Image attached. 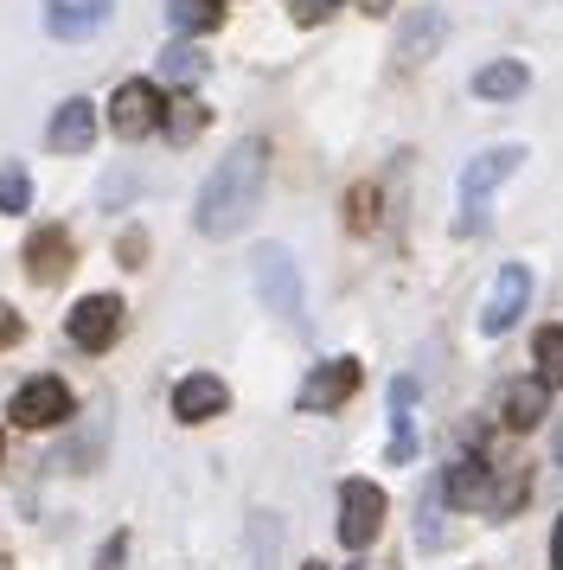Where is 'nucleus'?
<instances>
[{"instance_id": "11", "label": "nucleus", "mask_w": 563, "mask_h": 570, "mask_svg": "<svg viewBox=\"0 0 563 570\" xmlns=\"http://www.w3.org/2000/svg\"><path fill=\"white\" fill-rule=\"evenodd\" d=\"M46 141L58 148V155H83V148L97 141V104H83V97H71V104H58V116H51Z\"/></svg>"}, {"instance_id": "17", "label": "nucleus", "mask_w": 563, "mask_h": 570, "mask_svg": "<svg viewBox=\"0 0 563 570\" xmlns=\"http://www.w3.org/2000/svg\"><path fill=\"white\" fill-rule=\"evenodd\" d=\"M544 416H551V385H544V379L506 391V423L512 430H532V423H544Z\"/></svg>"}, {"instance_id": "16", "label": "nucleus", "mask_w": 563, "mask_h": 570, "mask_svg": "<svg viewBox=\"0 0 563 570\" xmlns=\"http://www.w3.org/2000/svg\"><path fill=\"white\" fill-rule=\"evenodd\" d=\"M409 404H416V385H409V379H397V385H391V462H409V455H416Z\"/></svg>"}, {"instance_id": "10", "label": "nucleus", "mask_w": 563, "mask_h": 570, "mask_svg": "<svg viewBox=\"0 0 563 570\" xmlns=\"http://www.w3.org/2000/svg\"><path fill=\"white\" fill-rule=\"evenodd\" d=\"M442 39H448V13L442 7H409L404 20H397V58H409V65L435 58Z\"/></svg>"}, {"instance_id": "7", "label": "nucleus", "mask_w": 563, "mask_h": 570, "mask_svg": "<svg viewBox=\"0 0 563 570\" xmlns=\"http://www.w3.org/2000/svg\"><path fill=\"white\" fill-rule=\"evenodd\" d=\"M65 416H71L65 379H32V385L13 391V423H20V430H51V423H65Z\"/></svg>"}, {"instance_id": "5", "label": "nucleus", "mask_w": 563, "mask_h": 570, "mask_svg": "<svg viewBox=\"0 0 563 570\" xmlns=\"http://www.w3.org/2000/svg\"><path fill=\"white\" fill-rule=\"evenodd\" d=\"M109 122H116V135L122 141H141V135H154L160 122H167V104H160V90L154 83H122L116 90V104H109Z\"/></svg>"}, {"instance_id": "26", "label": "nucleus", "mask_w": 563, "mask_h": 570, "mask_svg": "<svg viewBox=\"0 0 563 570\" xmlns=\"http://www.w3.org/2000/svg\"><path fill=\"white\" fill-rule=\"evenodd\" d=\"M13 340H20V314L0 302V346H13Z\"/></svg>"}, {"instance_id": "18", "label": "nucleus", "mask_w": 563, "mask_h": 570, "mask_svg": "<svg viewBox=\"0 0 563 570\" xmlns=\"http://www.w3.org/2000/svg\"><path fill=\"white\" fill-rule=\"evenodd\" d=\"M102 20L90 13V7H71V0H51L46 7V32L51 39H83V32H97Z\"/></svg>"}, {"instance_id": "8", "label": "nucleus", "mask_w": 563, "mask_h": 570, "mask_svg": "<svg viewBox=\"0 0 563 570\" xmlns=\"http://www.w3.org/2000/svg\"><path fill=\"white\" fill-rule=\"evenodd\" d=\"M353 391H358V360H327V365H314V372L302 379L295 404H302V411H339Z\"/></svg>"}, {"instance_id": "23", "label": "nucleus", "mask_w": 563, "mask_h": 570, "mask_svg": "<svg viewBox=\"0 0 563 570\" xmlns=\"http://www.w3.org/2000/svg\"><path fill=\"white\" fill-rule=\"evenodd\" d=\"M199 129H205V109L192 104V97H179V104L167 109V135H174V141H192Z\"/></svg>"}, {"instance_id": "14", "label": "nucleus", "mask_w": 563, "mask_h": 570, "mask_svg": "<svg viewBox=\"0 0 563 570\" xmlns=\"http://www.w3.org/2000/svg\"><path fill=\"white\" fill-rule=\"evenodd\" d=\"M26 269H32V283H65V269H71V237L46 225V232H32L26 244Z\"/></svg>"}, {"instance_id": "25", "label": "nucleus", "mask_w": 563, "mask_h": 570, "mask_svg": "<svg viewBox=\"0 0 563 570\" xmlns=\"http://www.w3.org/2000/svg\"><path fill=\"white\" fill-rule=\"evenodd\" d=\"M122 558H128V539L116 532V539L102 544V564H97V570H122Z\"/></svg>"}, {"instance_id": "20", "label": "nucleus", "mask_w": 563, "mask_h": 570, "mask_svg": "<svg viewBox=\"0 0 563 570\" xmlns=\"http://www.w3.org/2000/svg\"><path fill=\"white\" fill-rule=\"evenodd\" d=\"M160 71H167L174 83H199L205 78V52L199 46H167V52H160Z\"/></svg>"}, {"instance_id": "21", "label": "nucleus", "mask_w": 563, "mask_h": 570, "mask_svg": "<svg viewBox=\"0 0 563 570\" xmlns=\"http://www.w3.org/2000/svg\"><path fill=\"white\" fill-rule=\"evenodd\" d=\"M537 379L544 385H563V327H544L537 334Z\"/></svg>"}, {"instance_id": "13", "label": "nucleus", "mask_w": 563, "mask_h": 570, "mask_svg": "<svg viewBox=\"0 0 563 570\" xmlns=\"http://www.w3.org/2000/svg\"><path fill=\"white\" fill-rule=\"evenodd\" d=\"M442 493H448V507H461V513H474V507H500L486 462H455L448 474H442Z\"/></svg>"}, {"instance_id": "19", "label": "nucleus", "mask_w": 563, "mask_h": 570, "mask_svg": "<svg viewBox=\"0 0 563 570\" xmlns=\"http://www.w3.org/2000/svg\"><path fill=\"white\" fill-rule=\"evenodd\" d=\"M167 20L179 32H211L218 27V0H167Z\"/></svg>"}, {"instance_id": "15", "label": "nucleus", "mask_w": 563, "mask_h": 570, "mask_svg": "<svg viewBox=\"0 0 563 570\" xmlns=\"http://www.w3.org/2000/svg\"><path fill=\"white\" fill-rule=\"evenodd\" d=\"M525 65H518V58H500V65H481V71H474V97H486V104H506V97H518V90H525Z\"/></svg>"}, {"instance_id": "27", "label": "nucleus", "mask_w": 563, "mask_h": 570, "mask_svg": "<svg viewBox=\"0 0 563 570\" xmlns=\"http://www.w3.org/2000/svg\"><path fill=\"white\" fill-rule=\"evenodd\" d=\"M551 564L563 570V519H557V532H551Z\"/></svg>"}, {"instance_id": "1", "label": "nucleus", "mask_w": 563, "mask_h": 570, "mask_svg": "<svg viewBox=\"0 0 563 570\" xmlns=\"http://www.w3.org/2000/svg\"><path fill=\"white\" fill-rule=\"evenodd\" d=\"M263 174H269V148H263V141H237V148L218 160V174L205 180L192 225H199L205 237H230L256 212V199H263Z\"/></svg>"}, {"instance_id": "3", "label": "nucleus", "mask_w": 563, "mask_h": 570, "mask_svg": "<svg viewBox=\"0 0 563 570\" xmlns=\"http://www.w3.org/2000/svg\"><path fill=\"white\" fill-rule=\"evenodd\" d=\"M250 276H256V295L269 302V314L302 321V269H295V257H288L282 244H256Z\"/></svg>"}, {"instance_id": "4", "label": "nucleus", "mask_w": 563, "mask_h": 570, "mask_svg": "<svg viewBox=\"0 0 563 570\" xmlns=\"http://www.w3.org/2000/svg\"><path fill=\"white\" fill-rule=\"evenodd\" d=\"M384 532V488L378 481H346L339 488V544L365 551Z\"/></svg>"}, {"instance_id": "9", "label": "nucleus", "mask_w": 563, "mask_h": 570, "mask_svg": "<svg viewBox=\"0 0 563 570\" xmlns=\"http://www.w3.org/2000/svg\"><path fill=\"white\" fill-rule=\"evenodd\" d=\"M116 327H122V302H116V295H83L71 308V340L83 353H102V346L116 340Z\"/></svg>"}, {"instance_id": "22", "label": "nucleus", "mask_w": 563, "mask_h": 570, "mask_svg": "<svg viewBox=\"0 0 563 570\" xmlns=\"http://www.w3.org/2000/svg\"><path fill=\"white\" fill-rule=\"evenodd\" d=\"M32 206V180L26 167H0V212H26Z\"/></svg>"}, {"instance_id": "24", "label": "nucleus", "mask_w": 563, "mask_h": 570, "mask_svg": "<svg viewBox=\"0 0 563 570\" xmlns=\"http://www.w3.org/2000/svg\"><path fill=\"white\" fill-rule=\"evenodd\" d=\"M333 7H346V0H288V13H295V27H320Z\"/></svg>"}, {"instance_id": "2", "label": "nucleus", "mask_w": 563, "mask_h": 570, "mask_svg": "<svg viewBox=\"0 0 563 570\" xmlns=\"http://www.w3.org/2000/svg\"><path fill=\"white\" fill-rule=\"evenodd\" d=\"M518 148H486V155H474L467 167H461V237H474L486 225V206H493V193H500V180H506L512 167H518Z\"/></svg>"}, {"instance_id": "12", "label": "nucleus", "mask_w": 563, "mask_h": 570, "mask_svg": "<svg viewBox=\"0 0 563 570\" xmlns=\"http://www.w3.org/2000/svg\"><path fill=\"white\" fill-rule=\"evenodd\" d=\"M225 404H230V391H225V379H211V372H192V379H179V391H174L179 423H205V416H218Z\"/></svg>"}, {"instance_id": "6", "label": "nucleus", "mask_w": 563, "mask_h": 570, "mask_svg": "<svg viewBox=\"0 0 563 570\" xmlns=\"http://www.w3.org/2000/svg\"><path fill=\"white\" fill-rule=\"evenodd\" d=\"M525 302H532V269H525V263H506L500 283H493V295H486L481 334H512L518 314H525Z\"/></svg>"}, {"instance_id": "28", "label": "nucleus", "mask_w": 563, "mask_h": 570, "mask_svg": "<svg viewBox=\"0 0 563 570\" xmlns=\"http://www.w3.org/2000/svg\"><path fill=\"white\" fill-rule=\"evenodd\" d=\"M90 13H97V20H109V0H90Z\"/></svg>"}, {"instance_id": "29", "label": "nucleus", "mask_w": 563, "mask_h": 570, "mask_svg": "<svg viewBox=\"0 0 563 570\" xmlns=\"http://www.w3.org/2000/svg\"><path fill=\"white\" fill-rule=\"evenodd\" d=\"M307 570H320V564H307Z\"/></svg>"}]
</instances>
